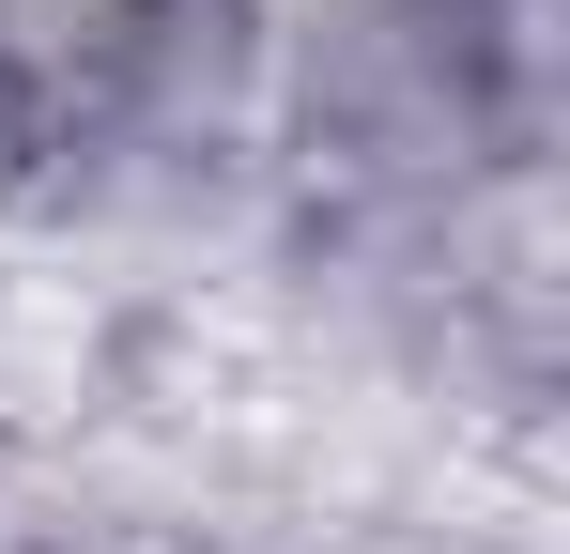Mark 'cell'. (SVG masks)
I'll list each match as a JSON object with an SVG mask.
<instances>
[{
    "mask_svg": "<svg viewBox=\"0 0 570 554\" xmlns=\"http://www.w3.org/2000/svg\"><path fill=\"white\" fill-rule=\"evenodd\" d=\"M170 16L186 0H0V108H31V123L108 108L124 78H155Z\"/></svg>",
    "mask_w": 570,
    "mask_h": 554,
    "instance_id": "1",
    "label": "cell"
}]
</instances>
